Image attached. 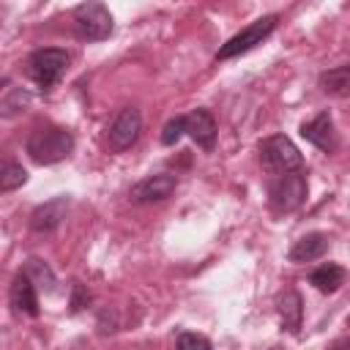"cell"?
I'll return each instance as SVG.
<instances>
[{"mask_svg": "<svg viewBox=\"0 0 350 350\" xmlns=\"http://www.w3.org/2000/svg\"><path fill=\"white\" fill-rule=\"evenodd\" d=\"M175 186H178L175 175H167V172L148 175V178H142L139 183H134L129 189V200L137 202V205H153V202L167 200L175 191Z\"/></svg>", "mask_w": 350, "mask_h": 350, "instance_id": "ba28073f", "label": "cell"}, {"mask_svg": "<svg viewBox=\"0 0 350 350\" xmlns=\"http://www.w3.org/2000/svg\"><path fill=\"white\" fill-rule=\"evenodd\" d=\"M345 279H347V271H345L342 265H336V262H325V265L314 268L312 276H309V282H312L320 293H336V290L345 284Z\"/></svg>", "mask_w": 350, "mask_h": 350, "instance_id": "2e32d148", "label": "cell"}, {"mask_svg": "<svg viewBox=\"0 0 350 350\" xmlns=\"http://www.w3.org/2000/svg\"><path fill=\"white\" fill-rule=\"evenodd\" d=\"M271 350H279V347H271Z\"/></svg>", "mask_w": 350, "mask_h": 350, "instance_id": "cb8c5ba5", "label": "cell"}, {"mask_svg": "<svg viewBox=\"0 0 350 350\" xmlns=\"http://www.w3.org/2000/svg\"><path fill=\"white\" fill-rule=\"evenodd\" d=\"M186 134L205 150L216 145V120L208 109H194L186 115Z\"/></svg>", "mask_w": 350, "mask_h": 350, "instance_id": "7c38bea8", "label": "cell"}, {"mask_svg": "<svg viewBox=\"0 0 350 350\" xmlns=\"http://www.w3.org/2000/svg\"><path fill=\"white\" fill-rule=\"evenodd\" d=\"M68 68V52L66 49H55V46H46V49H36L30 57H27V77L49 90Z\"/></svg>", "mask_w": 350, "mask_h": 350, "instance_id": "277c9868", "label": "cell"}, {"mask_svg": "<svg viewBox=\"0 0 350 350\" xmlns=\"http://www.w3.org/2000/svg\"><path fill=\"white\" fill-rule=\"evenodd\" d=\"M8 301L14 306L16 314H27V317H38V295H36V284L27 273H19L11 282L8 290Z\"/></svg>", "mask_w": 350, "mask_h": 350, "instance_id": "8fae6325", "label": "cell"}, {"mask_svg": "<svg viewBox=\"0 0 350 350\" xmlns=\"http://www.w3.org/2000/svg\"><path fill=\"white\" fill-rule=\"evenodd\" d=\"M25 273L33 279V284H36V287H41V290H46V293H52V290H55V273L49 271V265H46L44 260L30 257V260H27V271H25Z\"/></svg>", "mask_w": 350, "mask_h": 350, "instance_id": "ac0fdd59", "label": "cell"}, {"mask_svg": "<svg viewBox=\"0 0 350 350\" xmlns=\"http://www.w3.org/2000/svg\"><path fill=\"white\" fill-rule=\"evenodd\" d=\"M260 161H262V170H268L271 175L298 172L301 164H304L298 148L284 134H271L268 139L260 142Z\"/></svg>", "mask_w": 350, "mask_h": 350, "instance_id": "7a4b0ae2", "label": "cell"}, {"mask_svg": "<svg viewBox=\"0 0 350 350\" xmlns=\"http://www.w3.org/2000/svg\"><path fill=\"white\" fill-rule=\"evenodd\" d=\"M325 252H328V238L323 232H309L293 243V249L287 252V260L290 262H312V260L323 257Z\"/></svg>", "mask_w": 350, "mask_h": 350, "instance_id": "4fadbf2b", "label": "cell"}, {"mask_svg": "<svg viewBox=\"0 0 350 350\" xmlns=\"http://www.w3.org/2000/svg\"><path fill=\"white\" fill-rule=\"evenodd\" d=\"M74 27L85 41H104L112 33V14L101 3H82L74 8Z\"/></svg>", "mask_w": 350, "mask_h": 350, "instance_id": "8992f818", "label": "cell"}, {"mask_svg": "<svg viewBox=\"0 0 350 350\" xmlns=\"http://www.w3.org/2000/svg\"><path fill=\"white\" fill-rule=\"evenodd\" d=\"M276 309H279V320L282 325L290 331V334H298L301 328V320H304V301H301V293L298 290H284L276 301Z\"/></svg>", "mask_w": 350, "mask_h": 350, "instance_id": "5bb4252c", "label": "cell"}, {"mask_svg": "<svg viewBox=\"0 0 350 350\" xmlns=\"http://www.w3.org/2000/svg\"><path fill=\"white\" fill-rule=\"evenodd\" d=\"M331 350H350V339H347V342H339V345H334Z\"/></svg>", "mask_w": 350, "mask_h": 350, "instance_id": "603a6c76", "label": "cell"}, {"mask_svg": "<svg viewBox=\"0 0 350 350\" xmlns=\"http://www.w3.org/2000/svg\"><path fill=\"white\" fill-rule=\"evenodd\" d=\"M183 134H186V115H178V118L167 120V126H164V131H161V142H164V145H175Z\"/></svg>", "mask_w": 350, "mask_h": 350, "instance_id": "ffe728a7", "label": "cell"}, {"mask_svg": "<svg viewBox=\"0 0 350 350\" xmlns=\"http://www.w3.org/2000/svg\"><path fill=\"white\" fill-rule=\"evenodd\" d=\"M27 104H30V93L22 90V88H16V85H11L5 79L3 82V96H0V115L3 118H14L16 112L27 109Z\"/></svg>", "mask_w": 350, "mask_h": 350, "instance_id": "e0dca14e", "label": "cell"}, {"mask_svg": "<svg viewBox=\"0 0 350 350\" xmlns=\"http://www.w3.org/2000/svg\"><path fill=\"white\" fill-rule=\"evenodd\" d=\"M301 137H304L306 142H312V145H314L317 150H323V153H334L336 145H339L336 131H334V120H331L328 112H320V115H314L312 120H306V123L301 126Z\"/></svg>", "mask_w": 350, "mask_h": 350, "instance_id": "9c48e42d", "label": "cell"}, {"mask_svg": "<svg viewBox=\"0 0 350 350\" xmlns=\"http://www.w3.org/2000/svg\"><path fill=\"white\" fill-rule=\"evenodd\" d=\"M90 301V295L85 293V287L82 284H74V298H71V309L74 312H79L82 309V304H88Z\"/></svg>", "mask_w": 350, "mask_h": 350, "instance_id": "7402d4cb", "label": "cell"}, {"mask_svg": "<svg viewBox=\"0 0 350 350\" xmlns=\"http://www.w3.org/2000/svg\"><path fill=\"white\" fill-rule=\"evenodd\" d=\"M306 178L298 172H284V175H276L268 186V202H271V211L273 213H293L304 205L306 200Z\"/></svg>", "mask_w": 350, "mask_h": 350, "instance_id": "3957f363", "label": "cell"}, {"mask_svg": "<svg viewBox=\"0 0 350 350\" xmlns=\"http://www.w3.org/2000/svg\"><path fill=\"white\" fill-rule=\"evenodd\" d=\"M276 22H279L276 14H268V16L254 19V22L246 25L241 33H235L227 44H221V49L216 52V60H230V57H238V55L254 49L257 44H262V41L276 30Z\"/></svg>", "mask_w": 350, "mask_h": 350, "instance_id": "5b68a950", "label": "cell"}, {"mask_svg": "<svg viewBox=\"0 0 350 350\" xmlns=\"http://www.w3.org/2000/svg\"><path fill=\"white\" fill-rule=\"evenodd\" d=\"M178 350H211V342H208L202 334L183 331V334L178 336Z\"/></svg>", "mask_w": 350, "mask_h": 350, "instance_id": "44dd1931", "label": "cell"}, {"mask_svg": "<svg viewBox=\"0 0 350 350\" xmlns=\"http://www.w3.org/2000/svg\"><path fill=\"white\" fill-rule=\"evenodd\" d=\"M25 180H27L25 167L16 164V161H8V164L3 167V172H0V191H14V189H19Z\"/></svg>", "mask_w": 350, "mask_h": 350, "instance_id": "d6986e66", "label": "cell"}, {"mask_svg": "<svg viewBox=\"0 0 350 350\" xmlns=\"http://www.w3.org/2000/svg\"><path fill=\"white\" fill-rule=\"evenodd\" d=\"M25 150L36 164H57L71 156L74 134L60 126H38L36 131H30Z\"/></svg>", "mask_w": 350, "mask_h": 350, "instance_id": "6da1fadb", "label": "cell"}, {"mask_svg": "<svg viewBox=\"0 0 350 350\" xmlns=\"http://www.w3.org/2000/svg\"><path fill=\"white\" fill-rule=\"evenodd\" d=\"M317 85H320L323 93H328L334 98H350V63L334 66V68L323 71Z\"/></svg>", "mask_w": 350, "mask_h": 350, "instance_id": "9a60e30c", "label": "cell"}, {"mask_svg": "<svg viewBox=\"0 0 350 350\" xmlns=\"http://www.w3.org/2000/svg\"><path fill=\"white\" fill-rule=\"evenodd\" d=\"M66 211H68V197H52L30 213V227L36 232H52L66 219Z\"/></svg>", "mask_w": 350, "mask_h": 350, "instance_id": "30bf717a", "label": "cell"}, {"mask_svg": "<svg viewBox=\"0 0 350 350\" xmlns=\"http://www.w3.org/2000/svg\"><path fill=\"white\" fill-rule=\"evenodd\" d=\"M142 131V115L137 107H126L118 112V118L112 120V126L107 129V148L112 153H120L126 148H131L137 142Z\"/></svg>", "mask_w": 350, "mask_h": 350, "instance_id": "52a82bcc", "label": "cell"}]
</instances>
